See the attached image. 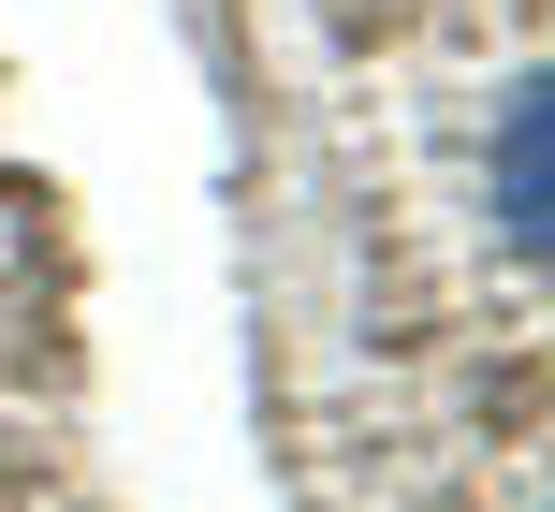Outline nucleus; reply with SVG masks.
Listing matches in <instances>:
<instances>
[{
  "instance_id": "obj_1",
  "label": "nucleus",
  "mask_w": 555,
  "mask_h": 512,
  "mask_svg": "<svg viewBox=\"0 0 555 512\" xmlns=\"http://www.w3.org/2000/svg\"><path fill=\"white\" fill-rule=\"evenodd\" d=\"M541 146H555L541 88H512V117H498V234L512 249H541Z\"/></svg>"
}]
</instances>
